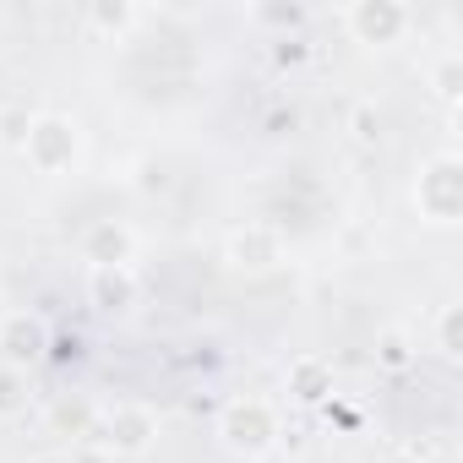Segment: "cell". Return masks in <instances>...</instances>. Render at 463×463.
Wrapping results in <instances>:
<instances>
[{
  "mask_svg": "<svg viewBox=\"0 0 463 463\" xmlns=\"http://www.w3.org/2000/svg\"><path fill=\"white\" fill-rule=\"evenodd\" d=\"M39 463H71V452H55V458H39Z\"/></svg>",
  "mask_w": 463,
  "mask_h": 463,
  "instance_id": "cell-19",
  "label": "cell"
},
{
  "mask_svg": "<svg viewBox=\"0 0 463 463\" xmlns=\"http://www.w3.org/2000/svg\"><path fill=\"white\" fill-rule=\"evenodd\" d=\"M88 23H93V28H104V33H126V28L137 23V12H131V6H93V12H88Z\"/></svg>",
  "mask_w": 463,
  "mask_h": 463,
  "instance_id": "cell-12",
  "label": "cell"
},
{
  "mask_svg": "<svg viewBox=\"0 0 463 463\" xmlns=\"http://www.w3.org/2000/svg\"><path fill=\"white\" fill-rule=\"evenodd\" d=\"M137 300V284L126 268H93V306L99 311H126Z\"/></svg>",
  "mask_w": 463,
  "mask_h": 463,
  "instance_id": "cell-9",
  "label": "cell"
},
{
  "mask_svg": "<svg viewBox=\"0 0 463 463\" xmlns=\"http://www.w3.org/2000/svg\"><path fill=\"white\" fill-rule=\"evenodd\" d=\"M463 175H458V158H436L425 175H420V207H425V218H436V223H452L458 218V207H463Z\"/></svg>",
  "mask_w": 463,
  "mask_h": 463,
  "instance_id": "cell-3",
  "label": "cell"
},
{
  "mask_svg": "<svg viewBox=\"0 0 463 463\" xmlns=\"http://www.w3.org/2000/svg\"><path fill=\"white\" fill-rule=\"evenodd\" d=\"M229 262L235 268H273L279 262V235L273 229H246V235L229 241Z\"/></svg>",
  "mask_w": 463,
  "mask_h": 463,
  "instance_id": "cell-8",
  "label": "cell"
},
{
  "mask_svg": "<svg viewBox=\"0 0 463 463\" xmlns=\"http://www.w3.org/2000/svg\"><path fill=\"white\" fill-rule=\"evenodd\" d=\"M382 360H387V365H403V360H409L403 338H382Z\"/></svg>",
  "mask_w": 463,
  "mask_h": 463,
  "instance_id": "cell-18",
  "label": "cell"
},
{
  "mask_svg": "<svg viewBox=\"0 0 463 463\" xmlns=\"http://www.w3.org/2000/svg\"><path fill=\"white\" fill-rule=\"evenodd\" d=\"M289 387H295L306 403H317V398H327V392H333V371H327L322 360H300V365L289 371Z\"/></svg>",
  "mask_w": 463,
  "mask_h": 463,
  "instance_id": "cell-10",
  "label": "cell"
},
{
  "mask_svg": "<svg viewBox=\"0 0 463 463\" xmlns=\"http://www.w3.org/2000/svg\"><path fill=\"white\" fill-rule=\"evenodd\" d=\"M82 257L93 262V268H126L131 262V235H126V229L120 223H93L88 229V241H82Z\"/></svg>",
  "mask_w": 463,
  "mask_h": 463,
  "instance_id": "cell-7",
  "label": "cell"
},
{
  "mask_svg": "<svg viewBox=\"0 0 463 463\" xmlns=\"http://www.w3.org/2000/svg\"><path fill=\"white\" fill-rule=\"evenodd\" d=\"M158 436V420L147 414V409H137V403H120L109 420H104V447L109 452H147V441Z\"/></svg>",
  "mask_w": 463,
  "mask_h": 463,
  "instance_id": "cell-5",
  "label": "cell"
},
{
  "mask_svg": "<svg viewBox=\"0 0 463 463\" xmlns=\"http://www.w3.org/2000/svg\"><path fill=\"white\" fill-rule=\"evenodd\" d=\"M88 420H93V414H88L82 403H77V409H71V403L55 409V425H61V430H88Z\"/></svg>",
  "mask_w": 463,
  "mask_h": 463,
  "instance_id": "cell-15",
  "label": "cell"
},
{
  "mask_svg": "<svg viewBox=\"0 0 463 463\" xmlns=\"http://www.w3.org/2000/svg\"><path fill=\"white\" fill-rule=\"evenodd\" d=\"M387 463H420V458H387Z\"/></svg>",
  "mask_w": 463,
  "mask_h": 463,
  "instance_id": "cell-20",
  "label": "cell"
},
{
  "mask_svg": "<svg viewBox=\"0 0 463 463\" xmlns=\"http://www.w3.org/2000/svg\"><path fill=\"white\" fill-rule=\"evenodd\" d=\"M28 409V376L12 371V365H0V420H12Z\"/></svg>",
  "mask_w": 463,
  "mask_h": 463,
  "instance_id": "cell-11",
  "label": "cell"
},
{
  "mask_svg": "<svg viewBox=\"0 0 463 463\" xmlns=\"http://www.w3.org/2000/svg\"><path fill=\"white\" fill-rule=\"evenodd\" d=\"M28 126H33V120H28L23 109H12L6 120H0V137H6V142H28Z\"/></svg>",
  "mask_w": 463,
  "mask_h": 463,
  "instance_id": "cell-16",
  "label": "cell"
},
{
  "mask_svg": "<svg viewBox=\"0 0 463 463\" xmlns=\"http://www.w3.org/2000/svg\"><path fill=\"white\" fill-rule=\"evenodd\" d=\"M349 28L360 44H392L409 28V12L398 0H360V6H349Z\"/></svg>",
  "mask_w": 463,
  "mask_h": 463,
  "instance_id": "cell-4",
  "label": "cell"
},
{
  "mask_svg": "<svg viewBox=\"0 0 463 463\" xmlns=\"http://www.w3.org/2000/svg\"><path fill=\"white\" fill-rule=\"evenodd\" d=\"M0 354H6L12 371L33 365V360L44 354V327H39L33 317H6V322H0Z\"/></svg>",
  "mask_w": 463,
  "mask_h": 463,
  "instance_id": "cell-6",
  "label": "cell"
},
{
  "mask_svg": "<svg viewBox=\"0 0 463 463\" xmlns=\"http://www.w3.org/2000/svg\"><path fill=\"white\" fill-rule=\"evenodd\" d=\"M23 153H28L44 175H61V169H71V158H77V126H71L66 115H39V120L28 126Z\"/></svg>",
  "mask_w": 463,
  "mask_h": 463,
  "instance_id": "cell-1",
  "label": "cell"
},
{
  "mask_svg": "<svg viewBox=\"0 0 463 463\" xmlns=\"http://www.w3.org/2000/svg\"><path fill=\"white\" fill-rule=\"evenodd\" d=\"M441 354H447V360H458V306H447V311H441Z\"/></svg>",
  "mask_w": 463,
  "mask_h": 463,
  "instance_id": "cell-14",
  "label": "cell"
},
{
  "mask_svg": "<svg viewBox=\"0 0 463 463\" xmlns=\"http://www.w3.org/2000/svg\"><path fill=\"white\" fill-rule=\"evenodd\" d=\"M354 137H360V142H371V137H376V115H371V104H365V109H354Z\"/></svg>",
  "mask_w": 463,
  "mask_h": 463,
  "instance_id": "cell-17",
  "label": "cell"
},
{
  "mask_svg": "<svg viewBox=\"0 0 463 463\" xmlns=\"http://www.w3.org/2000/svg\"><path fill=\"white\" fill-rule=\"evenodd\" d=\"M273 436H279V420H273L268 403L241 398V403L223 409V441L235 452H262V447H273Z\"/></svg>",
  "mask_w": 463,
  "mask_h": 463,
  "instance_id": "cell-2",
  "label": "cell"
},
{
  "mask_svg": "<svg viewBox=\"0 0 463 463\" xmlns=\"http://www.w3.org/2000/svg\"><path fill=\"white\" fill-rule=\"evenodd\" d=\"M458 77H463V61H458V55L441 61V71H436V93H441V99H458Z\"/></svg>",
  "mask_w": 463,
  "mask_h": 463,
  "instance_id": "cell-13",
  "label": "cell"
}]
</instances>
